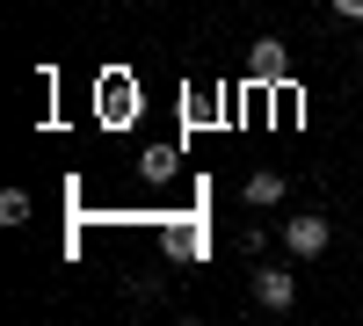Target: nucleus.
Masks as SVG:
<instances>
[{
  "instance_id": "nucleus-1",
  "label": "nucleus",
  "mask_w": 363,
  "mask_h": 326,
  "mask_svg": "<svg viewBox=\"0 0 363 326\" xmlns=\"http://www.w3.org/2000/svg\"><path fill=\"white\" fill-rule=\"evenodd\" d=\"M284 247H291L298 261L327 254V247H335V218H320V211H306V218H284Z\"/></svg>"
},
{
  "instance_id": "nucleus-2",
  "label": "nucleus",
  "mask_w": 363,
  "mask_h": 326,
  "mask_svg": "<svg viewBox=\"0 0 363 326\" xmlns=\"http://www.w3.org/2000/svg\"><path fill=\"white\" fill-rule=\"evenodd\" d=\"M247 290H255L262 312H291V305H298V276H284V269H255Z\"/></svg>"
},
{
  "instance_id": "nucleus-3",
  "label": "nucleus",
  "mask_w": 363,
  "mask_h": 326,
  "mask_svg": "<svg viewBox=\"0 0 363 326\" xmlns=\"http://www.w3.org/2000/svg\"><path fill=\"white\" fill-rule=\"evenodd\" d=\"M240 196H247V211H269V203L291 196V182H284L277 167H262V174H247V189H240Z\"/></svg>"
},
{
  "instance_id": "nucleus-4",
  "label": "nucleus",
  "mask_w": 363,
  "mask_h": 326,
  "mask_svg": "<svg viewBox=\"0 0 363 326\" xmlns=\"http://www.w3.org/2000/svg\"><path fill=\"white\" fill-rule=\"evenodd\" d=\"M284 66H291V51H284L277 37H262V44L247 51V73H255V80H284Z\"/></svg>"
},
{
  "instance_id": "nucleus-5",
  "label": "nucleus",
  "mask_w": 363,
  "mask_h": 326,
  "mask_svg": "<svg viewBox=\"0 0 363 326\" xmlns=\"http://www.w3.org/2000/svg\"><path fill=\"white\" fill-rule=\"evenodd\" d=\"M22 218H29V196L8 189V196H0V225H22Z\"/></svg>"
},
{
  "instance_id": "nucleus-6",
  "label": "nucleus",
  "mask_w": 363,
  "mask_h": 326,
  "mask_svg": "<svg viewBox=\"0 0 363 326\" xmlns=\"http://www.w3.org/2000/svg\"><path fill=\"white\" fill-rule=\"evenodd\" d=\"M335 15L342 22H363V0H335Z\"/></svg>"
}]
</instances>
